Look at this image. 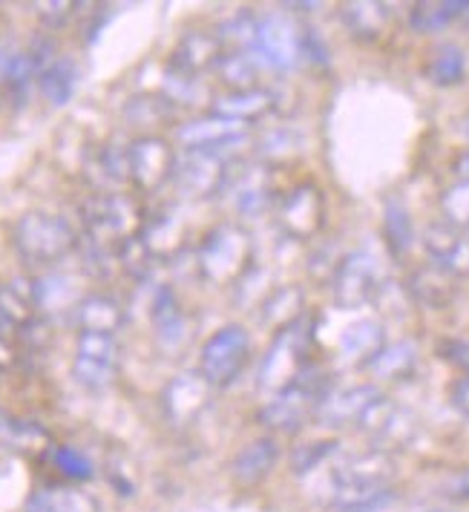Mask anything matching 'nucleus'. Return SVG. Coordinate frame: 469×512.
<instances>
[{
	"mask_svg": "<svg viewBox=\"0 0 469 512\" xmlns=\"http://www.w3.org/2000/svg\"><path fill=\"white\" fill-rule=\"evenodd\" d=\"M334 512H377L395 498V461L386 449H366L343 458L334 475Z\"/></svg>",
	"mask_w": 469,
	"mask_h": 512,
	"instance_id": "nucleus-1",
	"label": "nucleus"
},
{
	"mask_svg": "<svg viewBox=\"0 0 469 512\" xmlns=\"http://www.w3.org/2000/svg\"><path fill=\"white\" fill-rule=\"evenodd\" d=\"M326 397H329V377L320 366L308 363L291 386L265 400V406L259 409V420L282 435L300 432L305 420L317 415Z\"/></svg>",
	"mask_w": 469,
	"mask_h": 512,
	"instance_id": "nucleus-2",
	"label": "nucleus"
},
{
	"mask_svg": "<svg viewBox=\"0 0 469 512\" xmlns=\"http://www.w3.org/2000/svg\"><path fill=\"white\" fill-rule=\"evenodd\" d=\"M78 233L64 216L44 213V210H32L24 213L15 228H12V245L18 256L32 268H47L55 265L58 259H64L78 248Z\"/></svg>",
	"mask_w": 469,
	"mask_h": 512,
	"instance_id": "nucleus-3",
	"label": "nucleus"
},
{
	"mask_svg": "<svg viewBox=\"0 0 469 512\" xmlns=\"http://www.w3.org/2000/svg\"><path fill=\"white\" fill-rule=\"evenodd\" d=\"M308 346H311V323L305 314L297 323L277 331L274 343L268 346L257 369L259 395L271 397L282 392L285 386H291L297 380V374L311 363Z\"/></svg>",
	"mask_w": 469,
	"mask_h": 512,
	"instance_id": "nucleus-4",
	"label": "nucleus"
},
{
	"mask_svg": "<svg viewBox=\"0 0 469 512\" xmlns=\"http://www.w3.org/2000/svg\"><path fill=\"white\" fill-rule=\"evenodd\" d=\"M84 236L101 245L118 248L124 239L136 236L144 225L139 205L124 193H93L81 202Z\"/></svg>",
	"mask_w": 469,
	"mask_h": 512,
	"instance_id": "nucleus-5",
	"label": "nucleus"
},
{
	"mask_svg": "<svg viewBox=\"0 0 469 512\" xmlns=\"http://www.w3.org/2000/svg\"><path fill=\"white\" fill-rule=\"evenodd\" d=\"M242 141L245 136L231 144H222V147H190L182 156H176L173 179H176L179 190L193 199H205V196L219 193L228 182L236 144H242Z\"/></svg>",
	"mask_w": 469,
	"mask_h": 512,
	"instance_id": "nucleus-6",
	"label": "nucleus"
},
{
	"mask_svg": "<svg viewBox=\"0 0 469 512\" xmlns=\"http://www.w3.org/2000/svg\"><path fill=\"white\" fill-rule=\"evenodd\" d=\"M248 262H251V239L239 225L213 228L202 239L199 254H196L199 274L216 285L242 280L248 274Z\"/></svg>",
	"mask_w": 469,
	"mask_h": 512,
	"instance_id": "nucleus-7",
	"label": "nucleus"
},
{
	"mask_svg": "<svg viewBox=\"0 0 469 512\" xmlns=\"http://www.w3.org/2000/svg\"><path fill=\"white\" fill-rule=\"evenodd\" d=\"M251 360V337L242 326H225L213 331L199 351V374L213 389L231 386Z\"/></svg>",
	"mask_w": 469,
	"mask_h": 512,
	"instance_id": "nucleus-8",
	"label": "nucleus"
},
{
	"mask_svg": "<svg viewBox=\"0 0 469 512\" xmlns=\"http://www.w3.org/2000/svg\"><path fill=\"white\" fill-rule=\"evenodd\" d=\"M118 340L116 334H101V331H81L75 354H72V377L78 386L87 392L107 389L118 372Z\"/></svg>",
	"mask_w": 469,
	"mask_h": 512,
	"instance_id": "nucleus-9",
	"label": "nucleus"
},
{
	"mask_svg": "<svg viewBox=\"0 0 469 512\" xmlns=\"http://www.w3.org/2000/svg\"><path fill=\"white\" fill-rule=\"evenodd\" d=\"M251 55L257 58V64L268 67V70H291L297 64V58L303 55V32L288 15L271 12L257 21Z\"/></svg>",
	"mask_w": 469,
	"mask_h": 512,
	"instance_id": "nucleus-10",
	"label": "nucleus"
},
{
	"mask_svg": "<svg viewBox=\"0 0 469 512\" xmlns=\"http://www.w3.org/2000/svg\"><path fill=\"white\" fill-rule=\"evenodd\" d=\"M377 262L369 251H352L346 254L334 274H331V291H334V303L346 311L363 308L372 303L377 294Z\"/></svg>",
	"mask_w": 469,
	"mask_h": 512,
	"instance_id": "nucleus-11",
	"label": "nucleus"
},
{
	"mask_svg": "<svg viewBox=\"0 0 469 512\" xmlns=\"http://www.w3.org/2000/svg\"><path fill=\"white\" fill-rule=\"evenodd\" d=\"M127 164H130V182L139 190H159L167 179H173L176 153L159 136H139L127 144Z\"/></svg>",
	"mask_w": 469,
	"mask_h": 512,
	"instance_id": "nucleus-12",
	"label": "nucleus"
},
{
	"mask_svg": "<svg viewBox=\"0 0 469 512\" xmlns=\"http://www.w3.org/2000/svg\"><path fill=\"white\" fill-rule=\"evenodd\" d=\"M277 222L291 239H311L317 236L323 222H326V205H323V193L320 187L303 182L294 190H288V196L280 202L277 210Z\"/></svg>",
	"mask_w": 469,
	"mask_h": 512,
	"instance_id": "nucleus-13",
	"label": "nucleus"
},
{
	"mask_svg": "<svg viewBox=\"0 0 469 512\" xmlns=\"http://www.w3.org/2000/svg\"><path fill=\"white\" fill-rule=\"evenodd\" d=\"M213 386L196 372L176 374L162 392V409L173 426H188L211 406Z\"/></svg>",
	"mask_w": 469,
	"mask_h": 512,
	"instance_id": "nucleus-14",
	"label": "nucleus"
},
{
	"mask_svg": "<svg viewBox=\"0 0 469 512\" xmlns=\"http://www.w3.org/2000/svg\"><path fill=\"white\" fill-rule=\"evenodd\" d=\"M423 248L435 268L449 277H469V239L446 222H435L423 231Z\"/></svg>",
	"mask_w": 469,
	"mask_h": 512,
	"instance_id": "nucleus-15",
	"label": "nucleus"
},
{
	"mask_svg": "<svg viewBox=\"0 0 469 512\" xmlns=\"http://www.w3.org/2000/svg\"><path fill=\"white\" fill-rule=\"evenodd\" d=\"M280 464V443L271 435L254 438L251 443H245L231 461V478L236 487L254 489L262 481L271 478V472Z\"/></svg>",
	"mask_w": 469,
	"mask_h": 512,
	"instance_id": "nucleus-16",
	"label": "nucleus"
},
{
	"mask_svg": "<svg viewBox=\"0 0 469 512\" xmlns=\"http://www.w3.org/2000/svg\"><path fill=\"white\" fill-rule=\"evenodd\" d=\"M222 55L225 52H222V38L219 35H213V32H188L173 49L170 70L176 72L179 78L196 81L202 72L219 67Z\"/></svg>",
	"mask_w": 469,
	"mask_h": 512,
	"instance_id": "nucleus-17",
	"label": "nucleus"
},
{
	"mask_svg": "<svg viewBox=\"0 0 469 512\" xmlns=\"http://www.w3.org/2000/svg\"><path fill=\"white\" fill-rule=\"evenodd\" d=\"M24 512H101L93 492L75 484H47L26 498Z\"/></svg>",
	"mask_w": 469,
	"mask_h": 512,
	"instance_id": "nucleus-18",
	"label": "nucleus"
},
{
	"mask_svg": "<svg viewBox=\"0 0 469 512\" xmlns=\"http://www.w3.org/2000/svg\"><path fill=\"white\" fill-rule=\"evenodd\" d=\"M150 320H153V331H156V340L159 346L167 351L182 349L190 337V320L188 314L182 311V305L176 303V297L162 288L153 300L150 308Z\"/></svg>",
	"mask_w": 469,
	"mask_h": 512,
	"instance_id": "nucleus-19",
	"label": "nucleus"
},
{
	"mask_svg": "<svg viewBox=\"0 0 469 512\" xmlns=\"http://www.w3.org/2000/svg\"><path fill=\"white\" fill-rule=\"evenodd\" d=\"M87 179L98 187V193H116V187L130 182V164H127V147L118 144H101L84 159Z\"/></svg>",
	"mask_w": 469,
	"mask_h": 512,
	"instance_id": "nucleus-20",
	"label": "nucleus"
},
{
	"mask_svg": "<svg viewBox=\"0 0 469 512\" xmlns=\"http://www.w3.org/2000/svg\"><path fill=\"white\" fill-rule=\"evenodd\" d=\"M377 397L380 392L375 386H352V389L334 392L320 403L317 418L323 420V426H357V420L363 418V412Z\"/></svg>",
	"mask_w": 469,
	"mask_h": 512,
	"instance_id": "nucleus-21",
	"label": "nucleus"
},
{
	"mask_svg": "<svg viewBox=\"0 0 469 512\" xmlns=\"http://www.w3.org/2000/svg\"><path fill=\"white\" fill-rule=\"evenodd\" d=\"M242 136H245V124L222 116L190 121V124H182L176 133V139L182 141L188 150L190 147H222V144H231Z\"/></svg>",
	"mask_w": 469,
	"mask_h": 512,
	"instance_id": "nucleus-22",
	"label": "nucleus"
},
{
	"mask_svg": "<svg viewBox=\"0 0 469 512\" xmlns=\"http://www.w3.org/2000/svg\"><path fill=\"white\" fill-rule=\"evenodd\" d=\"M35 288L32 282H0V331L12 328L15 334L35 320Z\"/></svg>",
	"mask_w": 469,
	"mask_h": 512,
	"instance_id": "nucleus-23",
	"label": "nucleus"
},
{
	"mask_svg": "<svg viewBox=\"0 0 469 512\" xmlns=\"http://www.w3.org/2000/svg\"><path fill=\"white\" fill-rule=\"evenodd\" d=\"M75 323L81 331H101V334H116L124 323V308L116 297L107 294H87L75 305Z\"/></svg>",
	"mask_w": 469,
	"mask_h": 512,
	"instance_id": "nucleus-24",
	"label": "nucleus"
},
{
	"mask_svg": "<svg viewBox=\"0 0 469 512\" xmlns=\"http://www.w3.org/2000/svg\"><path fill=\"white\" fill-rule=\"evenodd\" d=\"M409 294L423 308H446L455 300V277H449L435 265H423L409 277Z\"/></svg>",
	"mask_w": 469,
	"mask_h": 512,
	"instance_id": "nucleus-25",
	"label": "nucleus"
},
{
	"mask_svg": "<svg viewBox=\"0 0 469 512\" xmlns=\"http://www.w3.org/2000/svg\"><path fill=\"white\" fill-rule=\"evenodd\" d=\"M271 104H274L271 93H265L259 87H254V90H236V93L219 95L213 101V116L248 124V121H257V118L265 116L271 110Z\"/></svg>",
	"mask_w": 469,
	"mask_h": 512,
	"instance_id": "nucleus-26",
	"label": "nucleus"
},
{
	"mask_svg": "<svg viewBox=\"0 0 469 512\" xmlns=\"http://www.w3.org/2000/svg\"><path fill=\"white\" fill-rule=\"evenodd\" d=\"M259 308H262V311H259L262 326L282 331V328L291 326V323H297V320L303 317V308H305L303 288H297V285H282V288H277V291H271V294L262 300Z\"/></svg>",
	"mask_w": 469,
	"mask_h": 512,
	"instance_id": "nucleus-27",
	"label": "nucleus"
},
{
	"mask_svg": "<svg viewBox=\"0 0 469 512\" xmlns=\"http://www.w3.org/2000/svg\"><path fill=\"white\" fill-rule=\"evenodd\" d=\"M415 363H418V346L412 340H400L389 346L383 343L363 366L380 380H400L415 369Z\"/></svg>",
	"mask_w": 469,
	"mask_h": 512,
	"instance_id": "nucleus-28",
	"label": "nucleus"
},
{
	"mask_svg": "<svg viewBox=\"0 0 469 512\" xmlns=\"http://www.w3.org/2000/svg\"><path fill=\"white\" fill-rule=\"evenodd\" d=\"M343 24L349 26L354 38H363V41H375L377 35L386 29L389 18H392V9L386 3H375V0H363V3H346L343 12H340Z\"/></svg>",
	"mask_w": 469,
	"mask_h": 512,
	"instance_id": "nucleus-29",
	"label": "nucleus"
},
{
	"mask_svg": "<svg viewBox=\"0 0 469 512\" xmlns=\"http://www.w3.org/2000/svg\"><path fill=\"white\" fill-rule=\"evenodd\" d=\"M78 78H81V72H78L72 58H55L47 70L41 72L38 90H41V95L47 98L52 107H64L75 95V90H78Z\"/></svg>",
	"mask_w": 469,
	"mask_h": 512,
	"instance_id": "nucleus-30",
	"label": "nucleus"
},
{
	"mask_svg": "<svg viewBox=\"0 0 469 512\" xmlns=\"http://www.w3.org/2000/svg\"><path fill=\"white\" fill-rule=\"evenodd\" d=\"M47 443V432L41 426L15 418V415L0 409V449H9V452H41Z\"/></svg>",
	"mask_w": 469,
	"mask_h": 512,
	"instance_id": "nucleus-31",
	"label": "nucleus"
},
{
	"mask_svg": "<svg viewBox=\"0 0 469 512\" xmlns=\"http://www.w3.org/2000/svg\"><path fill=\"white\" fill-rule=\"evenodd\" d=\"M139 236L141 242L147 245V251L156 259H162V256L173 254L179 248V242H182V222H179L176 213L167 210V213H159L156 219L144 222Z\"/></svg>",
	"mask_w": 469,
	"mask_h": 512,
	"instance_id": "nucleus-32",
	"label": "nucleus"
},
{
	"mask_svg": "<svg viewBox=\"0 0 469 512\" xmlns=\"http://www.w3.org/2000/svg\"><path fill=\"white\" fill-rule=\"evenodd\" d=\"M124 116L133 127H159L176 116V104L167 95H136L127 101Z\"/></svg>",
	"mask_w": 469,
	"mask_h": 512,
	"instance_id": "nucleus-33",
	"label": "nucleus"
},
{
	"mask_svg": "<svg viewBox=\"0 0 469 512\" xmlns=\"http://www.w3.org/2000/svg\"><path fill=\"white\" fill-rule=\"evenodd\" d=\"M35 288V308L41 311H61L67 305H78V288H75V280L72 277H64V274H49V277H41V280L32 282Z\"/></svg>",
	"mask_w": 469,
	"mask_h": 512,
	"instance_id": "nucleus-34",
	"label": "nucleus"
},
{
	"mask_svg": "<svg viewBox=\"0 0 469 512\" xmlns=\"http://www.w3.org/2000/svg\"><path fill=\"white\" fill-rule=\"evenodd\" d=\"M464 72H467V58H464L461 47H455V44H444V47L435 49L432 58H429V67H426L429 81L438 84V87L461 84Z\"/></svg>",
	"mask_w": 469,
	"mask_h": 512,
	"instance_id": "nucleus-35",
	"label": "nucleus"
},
{
	"mask_svg": "<svg viewBox=\"0 0 469 512\" xmlns=\"http://www.w3.org/2000/svg\"><path fill=\"white\" fill-rule=\"evenodd\" d=\"M383 233H386L392 254H406L412 248V239H415L412 219H409V210L403 208L398 199H389L383 208Z\"/></svg>",
	"mask_w": 469,
	"mask_h": 512,
	"instance_id": "nucleus-36",
	"label": "nucleus"
},
{
	"mask_svg": "<svg viewBox=\"0 0 469 512\" xmlns=\"http://www.w3.org/2000/svg\"><path fill=\"white\" fill-rule=\"evenodd\" d=\"M340 346H343V351H346L349 357L366 363V360L383 346V331H380V326H377L375 320H360V323H354V326L346 328Z\"/></svg>",
	"mask_w": 469,
	"mask_h": 512,
	"instance_id": "nucleus-37",
	"label": "nucleus"
},
{
	"mask_svg": "<svg viewBox=\"0 0 469 512\" xmlns=\"http://www.w3.org/2000/svg\"><path fill=\"white\" fill-rule=\"evenodd\" d=\"M41 78V67L35 64V58L29 55V49H18L9 58V67L3 75V87L9 90V95L24 98L29 93V87Z\"/></svg>",
	"mask_w": 469,
	"mask_h": 512,
	"instance_id": "nucleus-38",
	"label": "nucleus"
},
{
	"mask_svg": "<svg viewBox=\"0 0 469 512\" xmlns=\"http://www.w3.org/2000/svg\"><path fill=\"white\" fill-rule=\"evenodd\" d=\"M216 70L222 75V81L231 87V93H236V90H254V78H257V58L254 55H248V52L222 55Z\"/></svg>",
	"mask_w": 469,
	"mask_h": 512,
	"instance_id": "nucleus-39",
	"label": "nucleus"
},
{
	"mask_svg": "<svg viewBox=\"0 0 469 512\" xmlns=\"http://www.w3.org/2000/svg\"><path fill=\"white\" fill-rule=\"evenodd\" d=\"M458 15H461V3H418V6H412L409 21H412L415 32L429 35V32L444 29Z\"/></svg>",
	"mask_w": 469,
	"mask_h": 512,
	"instance_id": "nucleus-40",
	"label": "nucleus"
},
{
	"mask_svg": "<svg viewBox=\"0 0 469 512\" xmlns=\"http://www.w3.org/2000/svg\"><path fill=\"white\" fill-rule=\"evenodd\" d=\"M116 259L118 265L130 274V277H136V280H144L150 271H153V265H156V256L147 251V245L141 242V236H130V239H124L121 245L116 248Z\"/></svg>",
	"mask_w": 469,
	"mask_h": 512,
	"instance_id": "nucleus-41",
	"label": "nucleus"
},
{
	"mask_svg": "<svg viewBox=\"0 0 469 512\" xmlns=\"http://www.w3.org/2000/svg\"><path fill=\"white\" fill-rule=\"evenodd\" d=\"M441 213L455 231H469V182H455L441 196Z\"/></svg>",
	"mask_w": 469,
	"mask_h": 512,
	"instance_id": "nucleus-42",
	"label": "nucleus"
},
{
	"mask_svg": "<svg viewBox=\"0 0 469 512\" xmlns=\"http://www.w3.org/2000/svg\"><path fill=\"white\" fill-rule=\"evenodd\" d=\"M337 446H340L337 441H311L294 446V452H291V469H294V475H308L317 466L326 464L331 455L337 452Z\"/></svg>",
	"mask_w": 469,
	"mask_h": 512,
	"instance_id": "nucleus-43",
	"label": "nucleus"
},
{
	"mask_svg": "<svg viewBox=\"0 0 469 512\" xmlns=\"http://www.w3.org/2000/svg\"><path fill=\"white\" fill-rule=\"evenodd\" d=\"M52 464L70 481H90L93 478L90 458L84 452H78L75 446H52Z\"/></svg>",
	"mask_w": 469,
	"mask_h": 512,
	"instance_id": "nucleus-44",
	"label": "nucleus"
},
{
	"mask_svg": "<svg viewBox=\"0 0 469 512\" xmlns=\"http://www.w3.org/2000/svg\"><path fill=\"white\" fill-rule=\"evenodd\" d=\"M78 9H84L81 3H67V0H58V3H38L35 12H38V21L47 26V29H64L70 24L72 18L78 15Z\"/></svg>",
	"mask_w": 469,
	"mask_h": 512,
	"instance_id": "nucleus-45",
	"label": "nucleus"
},
{
	"mask_svg": "<svg viewBox=\"0 0 469 512\" xmlns=\"http://www.w3.org/2000/svg\"><path fill=\"white\" fill-rule=\"evenodd\" d=\"M236 205L242 213H248V216H257L262 213V208L268 205V185L262 182V176H251L245 187L239 190V196H236Z\"/></svg>",
	"mask_w": 469,
	"mask_h": 512,
	"instance_id": "nucleus-46",
	"label": "nucleus"
},
{
	"mask_svg": "<svg viewBox=\"0 0 469 512\" xmlns=\"http://www.w3.org/2000/svg\"><path fill=\"white\" fill-rule=\"evenodd\" d=\"M441 357L446 363H452L455 369H461L464 374H469V340H444L441 343Z\"/></svg>",
	"mask_w": 469,
	"mask_h": 512,
	"instance_id": "nucleus-47",
	"label": "nucleus"
},
{
	"mask_svg": "<svg viewBox=\"0 0 469 512\" xmlns=\"http://www.w3.org/2000/svg\"><path fill=\"white\" fill-rule=\"evenodd\" d=\"M449 400H452V406L469 420V374L458 377V380L449 386Z\"/></svg>",
	"mask_w": 469,
	"mask_h": 512,
	"instance_id": "nucleus-48",
	"label": "nucleus"
},
{
	"mask_svg": "<svg viewBox=\"0 0 469 512\" xmlns=\"http://www.w3.org/2000/svg\"><path fill=\"white\" fill-rule=\"evenodd\" d=\"M12 363H15V346H12V340L0 331V372H6Z\"/></svg>",
	"mask_w": 469,
	"mask_h": 512,
	"instance_id": "nucleus-49",
	"label": "nucleus"
},
{
	"mask_svg": "<svg viewBox=\"0 0 469 512\" xmlns=\"http://www.w3.org/2000/svg\"><path fill=\"white\" fill-rule=\"evenodd\" d=\"M449 495H452V498H464V501H467L469 498V472H464V475H458V478H455V484L449 487Z\"/></svg>",
	"mask_w": 469,
	"mask_h": 512,
	"instance_id": "nucleus-50",
	"label": "nucleus"
},
{
	"mask_svg": "<svg viewBox=\"0 0 469 512\" xmlns=\"http://www.w3.org/2000/svg\"><path fill=\"white\" fill-rule=\"evenodd\" d=\"M455 173L461 176V182H469V150H464V153H458V159H455Z\"/></svg>",
	"mask_w": 469,
	"mask_h": 512,
	"instance_id": "nucleus-51",
	"label": "nucleus"
},
{
	"mask_svg": "<svg viewBox=\"0 0 469 512\" xmlns=\"http://www.w3.org/2000/svg\"><path fill=\"white\" fill-rule=\"evenodd\" d=\"M461 127H464V136L469 139V113H467V118H464V124H461Z\"/></svg>",
	"mask_w": 469,
	"mask_h": 512,
	"instance_id": "nucleus-52",
	"label": "nucleus"
},
{
	"mask_svg": "<svg viewBox=\"0 0 469 512\" xmlns=\"http://www.w3.org/2000/svg\"><path fill=\"white\" fill-rule=\"evenodd\" d=\"M461 15H464V18H469V3H461Z\"/></svg>",
	"mask_w": 469,
	"mask_h": 512,
	"instance_id": "nucleus-53",
	"label": "nucleus"
},
{
	"mask_svg": "<svg viewBox=\"0 0 469 512\" xmlns=\"http://www.w3.org/2000/svg\"><path fill=\"white\" fill-rule=\"evenodd\" d=\"M0 374H3V372H0Z\"/></svg>",
	"mask_w": 469,
	"mask_h": 512,
	"instance_id": "nucleus-54",
	"label": "nucleus"
}]
</instances>
